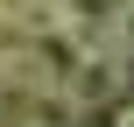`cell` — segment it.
I'll return each instance as SVG.
<instances>
[{
    "mask_svg": "<svg viewBox=\"0 0 134 127\" xmlns=\"http://www.w3.org/2000/svg\"><path fill=\"white\" fill-rule=\"evenodd\" d=\"M120 99H127V57L120 49H85L71 85H64V106L71 113H113Z\"/></svg>",
    "mask_w": 134,
    "mask_h": 127,
    "instance_id": "6da1fadb",
    "label": "cell"
},
{
    "mask_svg": "<svg viewBox=\"0 0 134 127\" xmlns=\"http://www.w3.org/2000/svg\"><path fill=\"white\" fill-rule=\"evenodd\" d=\"M21 127H78V113L64 106V92H42V99L28 106V120H21Z\"/></svg>",
    "mask_w": 134,
    "mask_h": 127,
    "instance_id": "7a4b0ae2",
    "label": "cell"
},
{
    "mask_svg": "<svg viewBox=\"0 0 134 127\" xmlns=\"http://www.w3.org/2000/svg\"><path fill=\"white\" fill-rule=\"evenodd\" d=\"M113 49L134 57V0H120V14H113Z\"/></svg>",
    "mask_w": 134,
    "mask_h": 127,
    "instance_id": "3957f363",
    "label": "cell"
},
{
    "mask_svg": "<svg viewBox=\"0 0 134 127\" xmlns=\"http://www.w3.org/2000/svg\"><path fill=\"white\" fill-rule=\"evenodd\" d=\"M113 127H134V99H120V106H113Z\"/></svg>",
    "mask_w": 134,
    "mask_h": 127,
    "instance_id": "277c9868",
    "label": "cell"
}]
</instances>
